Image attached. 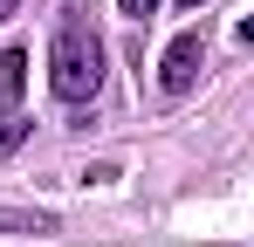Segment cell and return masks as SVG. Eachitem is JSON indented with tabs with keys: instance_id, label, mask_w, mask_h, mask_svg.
Listing matches in <instances>:
<instances>
[{
	"instance_id": "obj_6",
	"label": "cell",
	"mask_w": 254,
	"mask_h": 247,
	"mask_svg": "<svg viewBox=\"0 0 254 247\" xmlns=\"http://www.w3.org/2000/svg\"><path fill=\"white\" fill-rule=\"evenodd\" d=\"M117 7H124L130 21H144V14H151V7H158V0H117Z\"/></svg>"
},
{
	"instance_id": "obj_8",
	"label": "cell",
	"mask_w": 254,
	"mask_h": 247,
	"mask_svg": "<svg viewBox=\"0 0 254 247\" xmlns=\"http://www.w3.org/2000/svg\"><path fill=\"white\" fill-rule=\"evenodd\" d=\"M14 7H21V0H0V21H7V14H14Z\"/></svg>"
},
{
	"instance_id": "obj_5",
	"label": "cell",
	"mask_w": 254,
	"mask_h": 247,
	"mask_svg": "<svg viewBox=\"0 0 254 247\" xmlns=\"http://www.w3.org/2000/svg\"><path fill=\"white\" fill-rule=\"evenodd\" d=\"M21 137H28V117H7V124H0V158H7Z\"/></svg>"
},
{
	"instance_id": "obj_2",
	"label": "cell",
	"mask_w": 254,
	"mask_h": 247,
	"mask_svg": "<svg viewBox=\"0 0 254 247\" xmlns=\"http://www.w3.org/2000/svg\"><path fill=\"white\" fill-rule=\"evenodd\" d=\"M199 69H206V35L186 28V35L165 48V62H158V89H165V96H186V89L199 82Z\"/></svg>"
},
{
	"instance_id": "obj_3",
	"label": "cell",
	"mask_w": 254,
	"mask_h": 247,
	"mask_svg": "<svg viewBox=\"0 0 254 247\" xmlns=\"http://www.w3.org/2000/svg\"><path fill=\"white\" fill-rule=\"evenodd\" d=\"M21 89H28V48H7L0 55V103H7V117H14Z\"/></svg>"
},
{
	"instance_id": "obj_4",
	"label": "cell",
	"mask_w": 254,
	"mask_h": 247,
	"mask_svg": "<svg viewBox=\"0 0 254 247\" xmlns=\"http://www.w3.org/2000/svg\"><path fill=\"white\" fill-rule=\"evenodd\" d=\"M0 234H55L48 213H21V206H0Z\"/></svg>"
},
{
	"instance_id": "obj_7",
	"label": "cell",
	"mask_w": 254,
	"mask_h": 247,
	"mask_svg": "<svg viewBox=\"0 0 254 247\" xmlns=\"http://www.w3.org/2000/svg\"><path fill=\"white\" fill-rule=\"evenodd\" d=\"M179 7H186V14H199V7H206V0H179Z\"/></svg>"
},
{
	"instance_id": "obj_1",
	"label": "cell",
	"mask_w": 254,
	"mask_h": 247,
	"mask_svg": "<svg viewBox=\"0 0 254 247\" xmlns=\"http://www.w3.org/2000/svg\"><path fill=\"white\" fill-rule=\"evenodd\" d=\"M48 82H55V96L62 103H89L96 89H103V41L89 35L83 21H69L55 48H48Z\"/></svg>"
}]
</instances>
